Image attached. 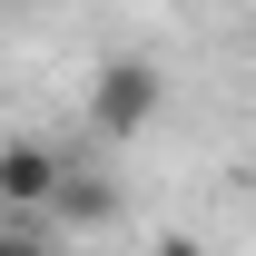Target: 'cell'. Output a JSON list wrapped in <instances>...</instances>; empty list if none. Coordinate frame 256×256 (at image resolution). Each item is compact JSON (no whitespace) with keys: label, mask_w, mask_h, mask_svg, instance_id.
Masks as SVG:
<instances>
[{"label":"cell","mask_w":256,"mask_h":256,"mask_svg":"<svg viewBox=\"0 0 256 256\" xmlns=\"http://www.w3.org/2000/svg\"><path fill=\"white\" fill-rule=\"evenodd\" d=\"M158 108H168V79H158V60H138V50H118V60L89 79V128L98 138H138V128H158Z\"/></svg>","instance_id":"1"},{"label":"cell","mask_w":256,"mask_h":256,"mask_svg":"<svg viewBox=\"0 0 256 256\" xmlns=\"http://www.w3.org/2000/svg\"><path fill=\"white\" fill-rule=\"evenodd\" d=\"M60 148L50 138H10L0 148V207H50V188H60Z\"/></svg>","instance_id":"2"},{"label":"cell","mask_w":256,"mask_h":256,"mask_svg":"<svg viewBox=\"0 0 256 256\" xmlns=\"http://www.w3.org/2000/svg\"><path fill=\"white\" fill-rule=\"evenodd\" d=\"M50 207H60L69 226H108V217H118V197H108V178H79V168H60V188H50Z\"/></svg>","instance_id":"3"},{"label":"cell","mask_w":256,"mask_h":256,"mask_svg":"<svg viewBox=\"0 0 256 256\" xmlns=\"http://www.w3.org/2000/svg\"><path fill=\"white\" fill-rule=\"evenodd\" d=\"M0 256H50V246H40L30 226H0Z\"/></svg>","instance_id":"4"},{"label":"cell","mask_w":256,"mask_h":256,"mask_svg":"<svg viewBox=\"0 0 256 256\" xmlns=\"http://www.w3.org/2000/svg\"><path fill=\"white\" fill-rule=\"evenodd\" d=\"M158 256H197V246H188V236H168V246H158Z\"/></svg>","instance_id":"5"},{"label":"cell","mask_w":256,"mask_h":256,"mask_svg":"<svg viewBox=\"0 0 256 256\" xmlns=\"http://www.w3.org/2000/svg\"><path fill=\"white\" fill-rule=\"evenodd\" d=\"M0 10H10V0H0Z\"/></svg>","instance_id":"6"},{"label":"cell","mask_w":256,"mask_h":256,"mask_svg":"<svg viewBox=\"0 0 256 256\" xmlns=\"http://www.w3.org/2000/svg\"><path fill=\"white\" fill-rule=\"evenodd\" d=\"M246 168H256V158H246Z\"/></svg>","instance_id":"7"}]
</instances>
